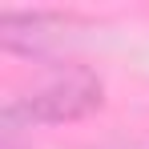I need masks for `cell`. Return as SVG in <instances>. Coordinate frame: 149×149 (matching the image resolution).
Masks as SVG:
<instances>
[{
    "instance_id": "cell-2",
    "label": "cell",
    "mask_w": 149,
    "mask_h": 149,
    "mask_svg": "<svg viewBox=\"0 0 149 149\" xmlns=\"http://www.w3.org/2000/svg\"><path fill=\"white\" fill-rule=\"evenodd\" d=\"M56 28H65V16L56 12H4V49L8 52H45Z\"/></svg>"
},
{
    "instance_id": "cell-1",
    "label": "cell",
    "mask_w": 149,
    "mask_h": 149,
    "mask_svg": "<svg viewBox=\"0 0 149 149\" xmlns=\"http://www.w3.org/2000/svg\"><path fill=\"white\" fill-rule=\"evenodd\" d=\"M101 77L89 69H61L52 73L40 89H32L28 97L8 101L4 109V121L12 125H56V121H77V117H89L101 105Z\"/></svg>"
}]
</instances>
